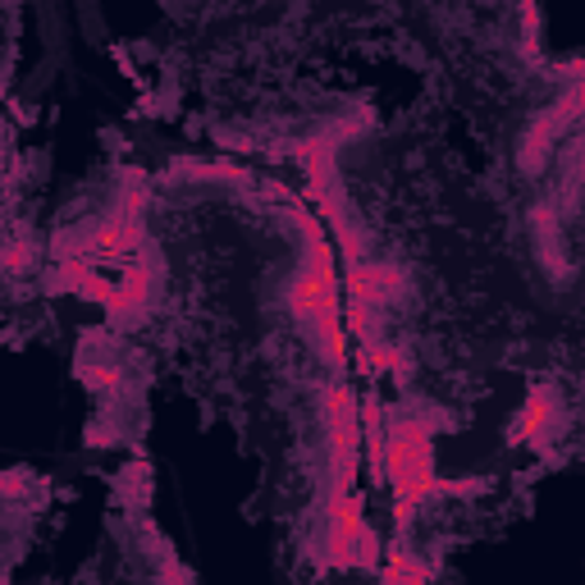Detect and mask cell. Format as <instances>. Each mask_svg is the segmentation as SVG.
<instances>
[{"mask_svg":"<svg viewBox=\"0 0 585 585\" xmlns=\"http://www.w3.org/2000/svg\"><path fill=\"white\" fill-rule=\"evenodd\" d=\"M553 416H559V393L549 384H540L531 393L527 412H521V421H517V444H544L553 435Z\"/></svg>","mask_w":585,"mask_h":585,"instance_id":"7a4b0ae2","label":"cell"},{"mask_svg":"<svg viewBox=\"0 0 585 585\" xmlns=\"http://www.w3.org/2000/svg\"><path fill=\"white\" fill-rule=\"evenodd\" d=\"M306 242H312V257H306V270L289 284V316L312 325L316 348L329 366H344V321H338V274H334V248L325 229L316 225V215H297Z\"/></svg>","mask_w":585,"mask_h":585,"instance_id":"6da1fadb","label":"cell"},{"mask_svg":"<svg viewBox=\"0 0 585 585\" xmlns=\"http://www.w3.org/2000/svg\"><path fill=\"white\" fill-rule=\"evenodd\" d=\"M28 266H33V248H28V242H10V248L0 252V270H10V274H23Z\"/></svg>","mask_w":585,"mask_h":585,"instance_id":"3957f363","label":"cell"}]
</instances>
